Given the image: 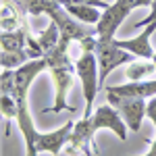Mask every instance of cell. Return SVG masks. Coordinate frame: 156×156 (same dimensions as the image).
I'll return each mask as SVG.
<instances>
[{"instance_id":"6da1fadb","label":"cell","mask_w":156,"mask_h":156,"mask_svg":"<svg viewBox=\"0 0 156 156\" xmlns=\"http://www.w3.org/2000/svg\"><path fill=\"white\" fill-rule=\"evenodd\" d=\"M44 58L48 62V73L52 79V87H54V104L50 108H44L42 112H62L69 110L75 112V106H71L67 102V94L75 83V62H71L69 56V48L56 46L54 50H50L48 54H44Z\"/></svg>"},{"instance_id":"7a4b0ae2","label":"cell","mask_w":156,"mask_h":156,"mask_svg":"<svg viewBox=\"0 0 156 156\" xmlns=\"http://www.w3.org/2000/svg\"><path fill=\"white\" fill-rule=\"evenodd\" d=\"M75 73L79 77L81 83V92L85 98V108L83 117H92L94 115V100L100 90V69H98V58L92 50H81L79 58L75 60Z\"/></svg>"},{"instance_id":"3957f363","label":"cell","mask_w":156,"mask_h":156,"mask_svg":"<svg viewBox=\"0 0 156 156\" xmlns=\"http://www.w3.org/2000/svg\"><path fill=\"white\" fill-rule=\"evenodd\" d=\"M98 69H100V87H106L108 75L115 71L119 65L133 62V54L117 46L115 37H96V50Z\"/></svg>"},{"instance_id":"277c9868","label":"cell","mask_w":156,"mask_h":156,"mask_svg":"<svg viewBox=\"0 0 156 156\" xmlns=\"http://www.w3.org/2000/svg\"><path fill=\"white\" fill-rule=\"evenodd\" d=\"M50 19L56 21V25H58V29H60L58 46H62V48H69L71 42H81L83 37L96 34V25H94V29H92V27H87L85 23L77 21L75 17H71L69 12L65 11V6H58L56 11L50 15Z\"/></svg>"},{"instance_id":"5b68a950","label":"cell","mask_w":156,"mask_h":156,"mask_svg":"<svg viewBox=\"0 0 156 156\" xmlns=\"http://www.w3.org/2000/svg\"><path fill=\"white\" fill-rule=\"evenodd\" d=\"M106 100H108V104H112L119 110V115L123 117V121L127 123V127L131 131H140L142 121L146 117V100L119 96V94H112V92H106Z\"/></svg>"},{"instance_id":"8992f818","label":"cell","mask_w":156,"mask_h":156,"mask_svg":"<svg viewBox=\"0 0 156 156\" xmlns=\"http://www.w3.org/2000/svg\"><path fill=\"white\" fill-rule=\"evenodd\" d=\"M94 127H92V121L90 117H81V119L75 123L71 133V140L67 144V152L69 154H85V156H96L98 148L94 142Z\"/></svg>"},{"instance_id":"52a82bcc","label":"cell","mask_w":156,"mask_h":156,"mask_svg":"<svg viewBox=\"0 0 156 156\" xmlns=\"http://www.w3.org/2000/svg\"><path fill=\"white\" fill-rule=\"evenodd\" d=\"M90 121H92L94 131H98V129H110L119 140H123V142L127 140L129 127H127V123L123 121V117L119 115V110L112 106V104H102V106H98L96 110H94V115L90 117Z\"/></svg>"},{"instance_id":"ba28073f","label":"cell","mask_w":156,"mask_h":156,"mask_svg":"<svg viewBox=\"0 0 156 156\" xmlns=\"http://www.w3.org/2000/svg\"><path fill=\"white\" fill-rule=\"evenodd\" d=\"M73 127H75V121H67L62 127L54 129V131H48V133H37V140H36V150L37 154L40 152H48L52 156H58L60 150L69 144L71 140V133H73Z\"/></svg>"},{"instance_id":"9c48e42d","label":"cell","mask_w":156,"mask_h":156,"mask_svg":"<svg viewBox=\"0 0 156 156\" xmlns=\"http://www.w3.org/2000/svg\"><path fill=\"white\" fill-rule=\"evenodd\" d=\"M154 31H156V21L150 23V25H146V29L142 34H137L135 37H129V40H119V37H115V42H117L119 48L131 52L133 56H137V58L152 60L156 50L152 48V44H150V37H152Z\"/></svg>"},{"instance_id":"30bf717a","label":"cell","mask_w":156,"mask_h":156,"mask_svg":"<svg viewBox=\"0 0 156 156\" xmlns=\"http://www.w3.org/2000/svg\"><path fill=\"white\" fill-rule=\"evenodd\" d=\"M106 92L148 100V98L156 96V79H152V81H129V83H123V85H106Z\"/></svg>"},{"instance_id":"8fae6325","label":"cell","mask_w":156,"mask_h":156,"mask_svg":"<svg viewBox=\"0 0 156 156\" xmlns=\"http://www.w3.org/2000/svg\"><path fill=\"white\" fill-rule=\"evenodd\" d=\"M65 11L85 25H98L100 17H102V12L98 11V6H92V4H67Z\"/></svg>"},{"instance_id":"7c38bea8","label":"cell","mask_w":156,"mask_h":156,"mask_svg":"<svg viewBox=\"0 0 156 156\" xmlns=\"http://www.w3.org/2000/svg\"><path fill=\"white\" fill-rule=\"evenodd\" d=\"M27 36H29V25H23L15 31H2L0 46H2V50H25Z\"/></svg>"},{"instance_id":"4fadbf2b","label":"cell","mask_w":156,"mask_h":156,"mask_svg":"<svg viewBox=\"0 0 156 156\" xmlns=\"http://www.w3.org/2000/svg\"><path fill=\"white\" fill-rule=\"evenodd\" d=\"M152 73H156V65L152 60H133L127 62V69H125V77L129 81H144L146 77H150Z\"/></svg>"},{"instance_id":"5bb4252c","label":"cell","mask_w":156,"mask_h":156,"mask_svg":"<svg viewBox=\"0 0 156 156\" xmlns=\"http://www.w3.org/2000/svg\"><path fill=\"white\" fill-rule=\"evenodd\" d=\"M37 40H40V44L44 48V54H48L50 50L56 48L60 42V29H58V25H56V21L50 19V23L37 34Z\"/></svg>"},{"instance_id":"9a60e30c","label":"cell","mask_w":156,"mask_h":156,"mask_svg":"<svg viewBox=\"0 0 156 156\" xmlns=\"http://www.w3.org/2000/svg\"><path fill=\"white\" fill-rule=\"evenodd\" d=\"M23 2V9L27 15H52V12L58 9L60 4L56 0H21Z\"/></svg>"},{"instance_id":"2e32d148","label":"cell","mask_w":156,"mask_h":156,"mask_svg":"<svg viewBox=\"0 0 156 156\" xmlns=\"http://www.w3.org/2000/svg\"><path fill=\"white\" fill-rule=\"evenodd\" d=\"M0 110H2V117L6 119L4 135L9 137V135H11V121L17 119V112H19V102H17L15 96H11V94H2V96H0Z\"/></svg>"},{"instance_id":"e0dca14e","label":"cell","mask_w":156,"mask_h":156,"mask_svg":"<svg viewBox=\"0 0 156 156\" xmlns=\"http://www.w3.org/2000/svg\"><path fill=\"white\" fill-rule=\"evenodd\" d=\"M27 60H31L27 50H2V54H0L2 69H19Z\"/></svg>"},{"instance_id":"ac0fdd59","label":"cell","mask_w":156,"mask_h":156,"mask_svg":"<svg viewBox=\"0 0 156 156\" xmlns=\"http://www.w3.org/2000/svg\"><path fill=\"white\" fill-rule=\"evenodd\" d=\"M25 50H27V54H29V58H44V48H42V44H40V40L34 37L31 34L27 36V44H25Z\"/></svg>"},{"instance_id":"d6986e66","label":"cell","mask_w":156,"mask_h":156,"mask_svg":"<svg viewBox=\"0 0 156 156\" xmlns=\"http://www.w3.org/2000/svg\"><path fill=\"white\" fill-rule=\"evenodd\" d=\"M12 85H15V69H2L0 94H12Z\"/></svg>"},{"instance_id":"ffe728a7","label":"cell","mask_w":156,"mask_h":156,"mask_svg":"<svg viewBox=\"0 0 156 156\" xmlns=\"http://www.w3.org/2000/svg\"><path fill=\"white\" fill-rule=\"evenodd\" d=\"M146 117H148L150 123L156 127V96L148 98V102H146Z\"/></svg>"},{"instance_id":"44dd1931","label":"cell","mask_w":156,"mask_h":156,"mask_svg":"<svg viewBox=\"0 0 156 156\" xmlns=\"http://www.w3.org/2000/svg\"><path fill=\"white\" fill-rule=\"evenodd\" d=\"M154 21H156V0H152V4H150V15H148L146 19H142V21H137V23H135V29L146 27V25L154 23Z\"/></svg>"},{"instance_id":"7402d4cb","label":"cell","mask_w":156,"mask_h":156,"mask_svg":"<svg viewBox=\"0 0 156 156\" xmlns=\"http://www.w3.org/2000/svg\"><path fill=\"white\" fill-rule=\"evenodd\" d=\"M142 156H156V135H154V140H152V144H150V150Z\"/></svg>"},{"instance_id":"603a6c76","label":"cell","mask_w":156,"mask_h":156,"mask_svg":"<svg viewBox=\"0 0 156 156\" xmlns=\"http://www.w3.org/2000/svg\"><path fill=\"white\" fill-rule=\"evenodd\" d=\"M152 62H154V65H156V52H154V56H152Z\"/></svg>"}]
</instances>
